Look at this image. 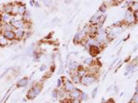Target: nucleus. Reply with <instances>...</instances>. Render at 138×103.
<instances>
[{"label": "nucleus", "mask_w": 138, "mask_h": 103, "mask_svg": "<svg viewBox=\"0 0 138 103\" xmlns=\"http://www.w3.org/2000/svg\"><path fill=\"white\" fill-rule=\"evenodd\" d=\"M124 22L125 24H127V25H132V24H134L135 22H136L133 12L129 8H128L126 14H125V17H124Z\"/></svg>", "instance_id": "nucleus-1"}, {"label": "nucleus", "mask_w": 138, "mask_h": 103, "mask_svg": "<svg viewBox=\"0 0 138 103\" xmlns=\"http://www.w3.org/2000/svg\"><path fill=\"white\" fill-rule=\"evenodd\" d=\"M103 13L100 12V11H98L97 12H96V14L93 15V17L91 18L90 20V23L92 24V26H96V25H99L100 22V19H102Z\"/></svg>", "instance_id": "nucleus-2"}, {"label": "nucleus", "mask_w": 138, "mask_h": 103, "mask_svg": "<svg viewBox=\"0 0 138 103\" xmlns=\"http://www.w3.org/2000/svg\"><path fill=\"white\" fill-rule=\"evenodd\" d=\"M10 24L12 25L13 28L15 29H21V28L24 27V21H20V20H17V19H14V18H12L10 20Z\"/></svg>", "instance_id": "nucleus-3"}, {"label": "nucleus", "mask_w": 138, "mask_h": 103, "mask_svg": "<svg viewBox=\"0 0 138 103\" xmlns=\"http://www.w3.org/2000/svg\"><path fill=\"white\" fill-rule=\"evenodd\" d=\"M96 78L92 74H86L84 77V79H82V82L86 85H89L91 83H93L96 81Z\"/></svg>", "instance_id": "nucleus-4"}, {"label": "nucleus", "mask_w": 138, "mask_h": 103, "mask_svg": "<svg viewBox=\"0 0 138 103\" xmlns=\"http://www.w3.org/2000/svg\"><path fill=\"white\" fill-rule=\"evenodd\" d=\"M2 36L8 40H14L16 39V34L13 30H6L2 33Z\"/></svg>", "instance_id": "nucleus-5"}, {"label": "nucleus", "mask_w": 138, "mask_h": 103, "mask_svg": "<svg viewBox=\"0 0 138 103\" xmlns=\"http://www.w3.org/2000/svg\"><path fill=\"white\" fill-rule=\"evenodd\" d=\"M86 34L87 33L85 32L84 30H81V31H78L74 35V42H79V41H82V39H85L86 37Z\"/></svg>", "instance_id": "nucleus-6"}, {"label": "nucleus", "mask_w": 138, "mask_h": 103, "mask_svg": "<svg viewBox=\"0 0 138 103\" xmlns=\"http://www.w3.org/2000/svg\"><path fill=\"white\" fill-rule=\"evenodd\" d=\"M89 52L92 57H96L100 53V50L97 46H91L89 48Z\"/></svg>", "instance_id": "nucleus-7"}, {"label": "nucleus", "mask_w": 138, "mask_h": 103, "mask_svg": "<svg viewBox=\"0 0 138 103\" xmlns=\"http://www.w3.org/2000/svg\"><path fill=\"white\" fill-rule=\"evenodd\" d=\"M70 96H71L72 98H74V99H78V98H79L81 96V95H82V92L79 91L78 89H74L73 91L70 92Z\"/></svg>", "instance_id": "nucleus-8"}, {"label": "nucleus", "mask_w": 138, "mask_h": 103, "mask_svg": "<svg viewBox=\"0 0 138 103\" xmlns=\"http://www.w3.org/2000/svg\"><path fill=\"white\" fill-rule=\"evenodd\" d=\"M26 5L21 4V3H19V7H18V15H20V16H23L26 12Z\"/></svg>", "instance_id": "nucleus-9"}, {"label": "nucleus", "mask_w": 138, "mask_h": 103, "mask_svg": "<svg viewBox=\"0 0 138 103\" xmlns=\"http://www.w3.org/2000/svg\"><path fill=\"white\" fill-rule=\"evenodd\" d=\"M75 88H74V85L70 82V81H69V80H67L66 82L65 83V89L66 90V91H68V92H70V91H73L74 89Z\"/></svg>", "instance_id": "nucleus-10"}, {"label": "nucleus", "mask_w": 138, "mask_h": 103, "mask_svg": "<svg viewBox=\"0 0 138 103\" xmlns=\"http://www.w3.org/2000/svg\"><path fill=\"white\" fill-rule=\"evenodd\" d=\"M28 83V79L27 78H23L17 82V87L18 88H22V87H26Z\"/></svg>", "instance_id": "nucleus-11"}, {"label": "nucleus", "mask_w": 138, "mask_h": 103, "mask_svg": "<svg viewBox=\"0 0 138 103\" xmlns=\"http://www.w3.org/2000/svg\"><path fill=\"white\" fill-rule=\"evenodd\" d=\"M15 34H16V39H21L23 38L24 35V30H21V29H19L17 30L16 32H15Z\"/></svg>", "instance_id": "nucleus-12"}, {"label": "nucleus", "mask_w": 138, "mask_h": 103, "mask_svg": "<svg viewBox=\"0 0 138 103\" xmlns=\"http://www.w3.org/2000/svg\"><path fill=\"white\" fill-rule=\"evenodd\" d=\"M129 8H130L131 10L133 12L138 11V1H137V2H132V4L130 5Z\"/></svg>", "instance_id": "nucleus-13"}, {"label": "nucleus", "mask_w": 138, "mask_h": 103, "mask_svg": "<svg viewBox=\"0 0 138 103\" xmlns=\"http://www.w3.org/2000/svg\"><path fill=\"white\" fill-rule=\"evenodd\" d=\"M78 67V65L76 61H72L69 64V69L70 70H75Z\"/></svg>", "instance_id": "nucleus-14"}, {"label": "nucleus", "mask_w": 138, "mask_h": 103, "mask_svg": "<svg viewBox=\"0 0 138 103\" xmlns=\"http://www.w3.org/2000/svg\"><path fill=\"white\" fill-rule=\"evenodd\" d=\"M72 80L74 81V83H80L81 81H82V78L78 75V74H75V75H74L72 77Z\"/></svg>", "instance_id": "nucleus-15"}, {"label": "nucleus", "mask_w": 138, "mask_h": 103, "mask_svg": "<svg viewBox=\"0 0 138 103\" xmlns=\"http://www.w3.org/2000/svg\"><path fill=\"white\" fill-rule=\"evenodd\" d=\"M23 21H29L30 19V17H31V14H30V12L28 11V10H26V13H24L23 16Z\"/></svg>", "instance_id": "nucleus-16"}, {"label": "nucleus", "mask_w": 138, "mask_h": 103, "mask_svg": "<svg viewBox=\"0 0 138 103\" xmlns=\"http://www.w3.org/2000/svg\"><path fill=\"white\" fill-rule=\"evenodd\" d=\"M32 90H33V92H34L36 95H38V93L40 92V91H41V87L39 85H35V86L33 87Z\"/></svg>", "instance_id": "nucleus-17"}, {"label": "nucleus", "mask_w": 138, "mask_h": 103, "mask_svg": "<svg viewBox=\"0 0 138 103\" xmlns=\"http://www.w3.org/2000/svg\"><path fill=\"white\" fill-rule=\"evenodd\" d=\"M8 44V39L4 38V36L0 38V47H4Z\"/></svg>", "instance_id": "nucleus-18"}, {"label": "nucleus", "mask_w": 138, "mask_h": 103, "mask_svg": "<svg viewBox=\"0 0 138 103\" xmlns=\"http://www.w3.org/2000/svg\"><path fill=\"white\" fill-rule=\"evenodd\" d=\"M12 19V15L9 13H4V16H2V20L4 21H8V20Z\"/></svg>", "instance_id": "nucleus-19"}, {"label": "nucleus", "mask_w": 138, "mask_h": 103, "mask_svg": "<svg viewBox=\"0 0 138 103\" xmlns=\"http://www.w3.org/2000/svg\"><path fill=\"white\" fill-rule=\"evenodd\" d=\"M137 66V65L136 64H131V65H128L127 66V71L128 72H131V71H132L135 70V68H136Z\"/></svg>", "instance_id": "nucleus-20"}, {"label": "nucleus", "mask_w": 138, "mask_h": 103, "mask_svg": "<svg viewBox=\"0 0 138 103\" xmlns=\"http://www.w3.org/2000/svg\"><path fill=\"white\" fill-rule=\"evenodd\" d=\"M84 64L85 65H90L92 64V62H93V59L92 57H88V58H86L85 60H84Z\"/></svg>", "instance_id": "nucleus-21"}, {"label": "nucleus", "mask_w": 138, "mask_h": 103, "mask_svg": "<svg viewBox=\"0 0 138 103\" xmlns=\"http://www.w3.org/2000/svg\"><path fill=\"white\" fill-rule=\"evenodd\" d=\"M2 28H4V31H6V30H13V26H12L11 24H5L4 26H2Z\"/></svg>", "instance_id": "nucleus-22"}, {"label": "nucleus", "mask_w": 138, "mask_h": 103, "mask_svg": "<svg viewBox=\"0 0 138 103\" xmlns=\"http://www.w3.org/2000/svg\"><path fill=\"white\" fill-rule=\"evenodd\" d=\"M27 96H28L29 99H34L36 96V94L34 92H33V90H30L29 92H28V95H27Z\"/></svg>", "instance_id": "nucleus-23"}, {"label": "nucleus", "mask_w": 138, "mask_h": 103, "mask_svg": "<svg viewBox=\"0 0 138 103\" xmlns=\"http://www.w3.org/2000/svg\"><path fill=\"white\" fill-rule=\"evenodd\" d=\"M106 10H107V6H106V4H102V6H100V8H99V11L100 12H102V13H105V12H106Z\"/></svg>", "instance_id": "nucleus-24"}, {"label": "nucleus", "mask_w": 138, "mask_h": 103, "mask_svg": "<svg viewBox=\"0 0 138 103\" xmlns=\"http://www.w3.org/2000/svg\"><path fill=\"white\" fill-rule=\"evenodd\" d=\"M42 3H44V6H46V7H49V6H51L52 1H50V0H42Z\"/></svg>", "instance_id": "nucleus-25"}, {"label": "nucleus", "mask_w": 138, "mask_h": 103, "mask_svg": "<svg viewBox=\"0 0 138 103\" xmlns=\"http://www.w3.org/2000/svg\"><path fill=\"white\" fill-rule=\"evenodd\" d=\"M134 17H135V20H136V22H138V11L134 12Z\"/></svg>", "instance_id": "nucleus-26"}, {"label": "nucleus", "mask_w": 138, "mask_h": 103, "mask_svg": "<svg viewBox=\"0 0 138 103\" xmlns=\"http://www.w3.org/2000/svg\"><path fill=\"white\" fill-rule=\"evenodd\" d=\"M133 101L135 103H138V93H136V95H134L133 96Z\"/></svg>", "instance_id": "nucleus-27"}, {"label": "nucleus", "mask_w": 138, "mask_h": 103, "mask_svg": "<svg viewBox=\"0 0 138 103\" xmlns=\"http://www.w3.org/2000/svg\"><path fill=\"white\" fill-rule=\"evenodd\" d=\"M96 92H97V88H95L94 90L92 91V97H95V96H96Z\"/></svg>", "instance_id": "nucleus-28"}, {"label": "nucleus", "mask_w": 138, "mask_h": 103, "mask_svg": "<svg viewBox=\"0 0 138 103\" xmlns=\"http://www.w3.org/2000/svg\"><path fill=\"white\" fill-rule=\"evenodd\" d=\"M124 1V0H114V4H121V3H122Z\"/></svg>", "instance_id": "nucleus-29"}, {"label": "nucleus", "mask_w": 138, "mask_h": 103, "mask_svg": "<svg viewBox=\"0 0 138 103\" xmlns=\"http://www.w3.org/2000/svg\"><path fill=\"white\" fill-rule=\"evenodd\" d=\"M46 68H47V65H42L40 69H39V70H40V71H44Z\"/></svg>", "instance_id": "nucleus-30"}, {"label": "nucleus", "mask_w": 138, "mask_h": 103, "mask_svg": "<svg viewBox=\"0 0 138 103\" xmlns=\"http://www.w3.org/2000/svg\"><path fill=\"white\" fill-rule=\"evenodd\" d=\"M82 97H84V98H82V100H86V99H87V97H88L87 95H86L84 92H82Z\"/></svg>", "instance_id": "nucleus-31"}, {"label": "nucleus", "mask_w": 138, "mask_h": 103, "mask_svg": "<svg viewBox=\"0 0 138 103\" xmlns=\"http://www.w3.org/2000/svg\"><path fill=\"white\" fill-rule=\"evenodd\" d=\"M56 96H57V92L56 91H53L52 92V96H53V97H56Z\"/></svg>", "instance_id": "nucleus-32"}, {"label": "nucleus", "mask_w": 138, "mask_h": 103, "mask_svg": "<svg viewBox=\"0 0 138 103\" xmlns=\"http://www.w3.org/2000/svg\"><path fill=\"white\" fill-rule=\"evenodd\" d=\"M57 86L58 87H60L61 86V80L60 79H58L57 80Z\"/></svg>", "instance_id": "nucleus-33"}, {"label": "nucleus", "mask_w": 138, "mask_h": 103, "mask_svg": "<svg viewBox=\"0 0 138 103\" xmlns=\"http://www.w3.org/2000/svg\"><path fill=\"white\" fill-rule=\"evenodd\" d=\"M34 2H35V1H34V0H30V6H34Z\"/></svg>", "instance_id": "nucleus-34"}, {"label": "nucleus", "mask_w": 138, "mask_h": 103, "mask_svg": "<svg viewBox=\"0 0 138 103\" xmlns=\"http://www.w3.org/2000/svg\"><path fill=\"white\" fill-rule=\"evenodd\" d=\"M34 6H35V7H37V8H39V7H40V5H39L38 2H34Z\"/></svg>", "instance_id": "nucleus-35"}, {"label": "nucleus", "mask_w": 138, "mask_h": 103, "mask_svg": "<svg viewBox=\"0 0 138 103\" xmlns=\"http://www.w3.org/2000/svg\"><path fill=\"white\" fill-rule=\"evenodd\" d=\"M72 103H80V102H79V101H78V99H74V101H72Z\"/></svg>", "instance_id": "nucleus-36"}, {"label": "nucleus", "mask_w": 138, "mask_h": 103, "mask_svg": "<svg viewBox=\"0 0 138 103\" xmlns=\"http://www.w3.org/2000/svg\"><path fill=\"white\" fill-rule=\"evenodd\" d=\"M136 92L138 93V85H137V86L136 87Z\"/></svg>", "instance_id": "nucleus-37"}, {"label": "nucleus", "mask_w": 138, "mask_h": 103, "mask_svg": "<svg viewBox=\"0 0 138 103\" xmlns=\"http://www.w3.org/2000/svg\"><path fill=\"white\" fill-rule=\"evenodd\" d=\"M109 3H114V0H108Z\"/></svg>", "instance_id": "nucleus-38"}, {"label": "nucleus", "mask_w": 138, "mask_h": 103, "mask_svg": "<svg viewBox=\"0 0 138 103\" xmlns=\"http://www.w3.org/2000/svg\"><path fill=\"white\" fill-rule=\"evenodd\" d=\"M1 21H2V15L0 14V22H1Z\"/></svg>", "instance_id": "nucleus-39"}]
</instances>
